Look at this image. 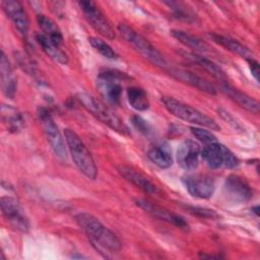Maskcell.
Instances as JSON below:
<instances>
[{
    "instance_id": "obj_14",
    "label": "cell",
    "mask_w": 260,
    "mask_h": 260,
    "mask_svg": "<svg viewBox=\"0 0 260 260\" xmlns=\"http://www.w3.org/2000/svg\"><path fill=\"white\" fill-rule=\"evenodd\" d=\"M183 182L188 192L196 198L207 199L214 193V181L206 175L187 176L184 177Z\"/></svg>"
},
{
    "instance_id": "obj_9",
    "label": "cell",
    "mask_w": 260,
    "mask_h": 260,
    "mask_svg": "<svg viewBox=\"0 0 260 260\" xmlns=\"http://www.w3.org/2000/svg\"><path fill=\"white\" fill-rule=\"evenodd\" d=\"M0 205L4 218L13 230L20 233L29 231V220L17 199L11 196H2Z\"/></svg>"
},
{
    "instance_id": "obj_2",
    "label": "cell",
    "mask_w": 260,
    "mask_h": 260,
    "mask_svg": "<svg viewBox=\"0 0 260 260\" xmlns=\"http://www.w3.org/2000/svg\"><path fill=\"white\" fill-rule=\"evenodd\" d=\"M118 30L122 38L146 60H148L150 63L160 68L165 72L168 71L172 64L151 43H149L145 38L138 34L134 28H132L127 23H119Z\"/></svg>"
},
{
    "instance_id": "obj_4",
    "label": "cell",
    "mask_w": 260,
    "mask_h": 260,
    "mask_svg": "<svg viewBox=\"0 0 260 260\" xmlns=\"http://www.w3.org/2000/svg\"><path fill=\"white\" fill-rule=\"evenodd\" d=\"M161 102L165 108L171 114L181 120H184L191 124H195L199 127H205L209 130H220V126L211 117L205 115L204 113L187 104H184L181 101H178L172 96H162Z\"/></svg>"
},
{
    "instance_id": "obj_13",
    "label": "cell",
    "mask_w": 260,
    "mask_h": 260,
    "mask_svg": "<svg viewBox=\"0 0 260 260\" xmlns=\"http://www.w3.org/2000/svg\"><path fill=\"white\" fill-rule=\"evenodd\" d=\"M135 203L137 206H139L141 209H143L145 212L149 213L151 216H153L155 218H158L162 221L172 223L175 226L185 230V231L189 229L187 221L182 216H180L176 213H173L170 210H168L159 205H156V204H154L148 200H145V199H136Z\"/></svg>"
},
{
    "instance_id": "obj_6",
    "label": "cell",
    "mask_w": 260,
    "mask_h": 260,
    "mask_svg": "<svg viewBox=\"0 0 260 260\" xmlns=\"http://www.w3.org/2000/svg\"><path fill=\"white\" fill-rule=\"evenodd\" d=\"M128 76L124 72L114 69L102 70L96 78V87L103 98L110 104L118 106L121 101L122 83Z\"/></svg>"
},
{
    "instance_id": "obj_28",
    "label": "cell",
    "mask_w": 260,
    "mask_h": 260,
    "mask_svg": "<svg viewBox=\"0 0 260 260\" xmlns=\"http://www.w3.org/2000/svg\"><path fill=\"white\" fill-rule=\"evenodd\" d=\"M90 45L92 46V48L99 52L102 56H104L107 59H116L117 58V54L114 51V49L108 44L106 43L104 40L96 38V37H91L88 39Z\"/></svg>"
},
{
    "instance_id": "obj_20",
    "label": "cell",
    "mask_w": 260,
    "mask_h": 260,
    "mask_svg": "<svg viewBox=\"0 0 260 260\" xmlns=\"http://www.w3.org/2000/svg\"><path fill=\"white\" fill-rule=\"evenodd\" d=\"M184 56L186 58H188L189 60H191L193 63H195L196 65H198L200 68L204 69L206 72H208L210 75H212L214 78H216L218 81L222 82H228V77L225 75V73L222 71V69L217 66L214 62H212L211 60L197 54L194 52H185L183 53Z\"/></svg>"
},
{
    "instance_id": "obj_34",
    "label": "cell",
    "mask_w": 260,
    "mask_h": 260,
    "mask_svg": "<svg viewBox=\"0 0 260 260\" xmlns=\"http://www.w3.org/2000/svg\"><path fill=\"white\" fill-rule=\"evenodd\" d=\"M218 113H219V115L222 117V119H224L225 121H228L233 127H235V128H240V125H239V123H237V121L234 119V117L229 113V112H226L225 110H223V109H218Z\"/></svg>"
},
{
    "instance_id": "obj_26",
    "label": "cell",
    "mask_w": 260,
    "mask_h": 260,
    "mask_svg": "<svg viewBox=\"0 0 260 260\" xmlns=\"http://www.w3.org/2000/svg\"><path fill=\"white\" fill-rule=\"evenodd\" d=\"M148 158L158 168L168 169L173 165V158L169 149L162 145H153L147 151Z\"/></svg>"
},
{
    "instance_id": "obj_35",
    "label": "cell",
    "mask_w": 260,
    "mask_h": 260,
    "mask_svg": "<svg viewBox=\"0 0 260 260\" xmlns=\"http://www.w3.org/2000/svg\"><path fill=\"white\" fill-rule=\"evenodd\" d=\"M252 210H253V212H254L256 215H258V206H255L254 208H252Z\"/></svg>"
},
{
    "instance_id": "obj_1",
    "label": "cell",
    "mask_w": 260,
    "mask_h": 260,
    "mask_svg": "<svg viewBox=\"0 0 260 260\" xmlns=\"http://www.w3.org/2000/svg\"><path fill=\"white\" fill-rule=\"evenodd\" d=\"M75 220L91 242L100 248L110 252H118L121 250L122 243L118 237L94 215L88 212H80L75 215Z\"/></svg>"
},
{
    "instance_id": "obj_25",
    "label": "cell",
    "mask_w": 260,
    "mask_h": 260,
    "mask_svg": "<svg viewBox=\"0 0 260 260\" xmlns=\"http://www.w3.org/2000/svg\"><path fill=\"white\" fill-rule=\"evenodd\" d=\"M127 100L129 105L136 111H145L149 108V99L146 91L138 86L127 88Z\"/></svg>"
},
{
    "instance_id": "obj_8",
    "label": "cell",
    "mask_w": 260,
    "mask_h": 260,
    "mask_svg": "<svg viewBox=\"0 0 260 260\" xmlns=\"http://www.w3.org/2000/svg\"><path fill=\"white\" fill-rule=\"evenodd\" d=\"M201 156L206 166L210 169H219L221 167L235 169L239 166L238 157L223 144L217 141L207 144L201 151Z\"/></svg>"
},
{
    "instance_id": "obj_7",
    "label": "cell",
    "mask_w": 260,
    "mask_h": 260,
    "mask_svg": "<svg viewBox=\"0 0 260 260\" xmlns=\"http://www.w3.org/2000/svg\"><path fill=\"white\" fill-rule=\"evenodd\" d=\"M39 121L43 128L45 137L50 144L55 155L62 161L67 160V148L64 138L56 125L50 111L46 108H40L38 111Z\"/></svg>"
},
{
    "instance_id": "obj_15",
    "label": "cell",
    "mask_w": 260,
    "mask_h": 260,
    "mask_svg": "<svg viewBox=\"0 0 260 260\" xmlns=\"http://www.w3.org/2000/svg\"><path fill=\"white\" fill-rule=\"evenodd\" d=\"M1 6L17 31L21 36L26 37L29 20L22 4L16 0H4L1 2Z\"/></svg>"
},
{
    "instance_id": "obj_10",
    "label": "cell",
    "mask_w": 260,
    "mask_h": 260,
    "mask_svg": "<svg viewBox=\"0 0 260 260\" xmlns=\"http://www.w3.org/2000/svg\"><path fill=\"white\" fill-rule=\"evenodd\" d=\"M78 4L87 21L99 34L109 40L115 39L116 34L110 20L95 3L91 1H80Z\"/></svg>"
},
{
    "instance_id": "obj_24",
    "label": "cell",
    "mask_w": 260,
    "mask_h": 260,
    "mask_svg": "<svg viewBox=\"0 0 260 260\" xmlns=\"http://www.w3.org/2000/svg\"><path fill=\"white\" fill-rule=\"evenodd\" d=\"M37 22L43 35H45L47 38H49L52 42H54L58 46H61L63 44L64 39H63L62 32L52 18H50L45 14H39L37 16Z\"/></svg>"
},
{
    "instance_id": "obj_5",
    "label": "cell",
    "mask_w": 260,
    "mask_h": 260,
    "mask_svg": "<svg viewBox=\"0 0 260 260\" xmlns=\"http://www.w3.org/2000/svg\"><path fill=\"white\" fill-rule=\"evenodd\" d=\"M64 136L68 150L77 169L88 179L94 180L96 178L98 169L89 150L81 138L73 130L68 128L65 129Z\"/></svg>"
},
{
    "instance_id": "obj_29",
    "label": "cell",
    "mask_w": 260,
    "mask_h": 260,
    "mask_svg": "<svg viewBox=\"0 0 260 260\" xmlns=\"http://www.w3.org/2000/svg\"><path fill=\"white\" fill-rule=\"evenodd\" d=\"M164 3L173 10L176 17L180 19H184L186 21H191V19H194V15L191 13L190 10L186 9V7L182 3L174 2V1H166Z\"/></svg>"
},
{
    "instance_id": "obj_23",
    "label": "cell",
    "mask_w": 260,
    "mask_h": 260,
    "mask_svg": "<svg viewBox=\"0 0 260 260\" xmlns=\"http://www.w3.org/2000/svg\"><path fill=\"white\" fill-rule=\"evenodd\" d=\"M171 34L181 44L194 50L195 52H208L211 49L210 46L206 42H204L202 39H200L197 36L191 35L187 31H184L181 29H173L171 30Z\"/></svg>"
},
{
    "instance_id": "obj_16",
    "label": "cell",
    "mask_w": 260,
    "mask_h": 260,
    "mask_svg": "<svg viewBox=\"0 0 260 260\" xmlns=\"http://www.w3.org/2000/svg\"><path fill=\"white\" fill-rule=\"evenodd\" d=\"M200 147L195 141L188 139L183 141L177 149L178 165L185 171H194L199 164Z\"/></svg>"
},
{
    "instance_id": "obj_19",
    "label": "cell",
    "mask_w": 260,
    "mask_h": 260,
    "mask_svg": "<svg viewBox=\"0 0 260 260\" xmlns=\"http://www.w3.org/2000/svg\"><path fill=\"white\" fill-rule=\"evenodd\" d=\"M220 88L222 92H224L231 100H233L241 108L245 109L246 111L252 114L259 113V103L255 99L239 90L238 88L232 86L228 82H222L220 85Z\"/></svg>"
},
{
    "instance_id": "obj_33",
    "label": "cell",
    "mask_w": 260,
    "mask_h": 260,
    "mask_svg": "<svg viewBox=\"0 0 260 260\" xmlns=\"http://www.w3.org/2000/svg\"><path fill=\"white\" fill-rule=\"evenodd\" d=\"M247 62L249 64V68H250V71H251L253 77L258 82L259 81V64H258V62L254 58L247 60Z\"/></svg>"
},
{
    "instance_id": "obj_22",
    "label": "cell",
    "mask_w": 260,
    "mask_h": 260,
    "mask_svg": "<svg viewBox=\"0 0 260 260\" xmlns=\"http://www.w3.org/2000/svg\"><path fill=\"white\" fill-rule=\"evenodd\" d=\"M36 40L38 44L41 46V48L43 49V51L46 53V55L50 57L52 60H54L55 62L62 65H66L69 62L68 56L65 54V52L61 50L60 46L52 42L45 35H43L42 32L37 34Z\"/></svg>"
},
{
    "instance_id": "obj_21",
    "label": "cell",
    "mask_w": 260,
    "mask_h": 260,
    "mask_svg": "<svg viewBox=\"0 0 260 260\" xmlns=\"http://www.w3.org/2000/svg\"><path fill=\"white\" fill-rule=\"evenodd\" d=\"M209 37L216 44L220 45L221 47H223L228 51H230V52H232V53H234V54H236V55H238L242 58H245L246 60L254 58L252 52L246 46H244L242 43H240L237 40H234L230 37H225V36L218 35V34H210Z\"/></svg>"
},
{
    "instance_id": "obj_18",
    "label": "cell",
    "mask_w": 260,
    "mask_h": 260,
    "mask_svg": "<svg viewBox=\"0 0 260 260\" xmlns=\"http://www.w3.org/2000/svg\"><path fill=\"white\" fill-rule=\"evenodd\" d=\"M0 75H1V87L5 96L9 99H13L16 89H17V81L16 76L13 72V69L8 61L5 53L2 51L0 58Z\"/></svg>"
},
{
    "instance_id": "obj_27",
    "label": "cell",
    "mask_w": 260,
    "mask_h": 260,
    "mask_svg": "<svg viewBox=\"0 0 260 260\" xmlns=\"http://www.w3.org/2000/svg\"><path fill=\"white\" fill-rule=\"evenodd\" d=\"M2 119L3 122L7 125V128L11 132H17L21 130L24 124L22 115L14 108L11 107H2Z\"/></svg>"
},
{
    "instance_id": "obj_12",
    "label": "cell",
    "mask_w": 260,
    "mask_h": 260,
    "mask_svg": "<svg viewBox=\"0 0 260 260\" xmlns=\"http://www.w3.org/2000/svg\"><path fill=\"white\" fill-rule=\"evenodd\" d=\"M117 170L125 180L142 190L144 193L153 196H162L161 190L155 184H153L149 178L135 168L128 165H120L118 166Z\"/></svg>"
},
{
    "instance_id": "obj_3",
    "label": "cell",
    "mask_w": 260,
    "mask_h": 260,
    "mask_svg": "<svg viewBox=\"0 0 260 260\" xmlns=\"http://www.w3.org/2000/svg\"><path fill=\"white\" fill-rule=\"evenodd\" d=\"M76 98L82 107L103 124L122 135H130L129 128L124 121L103 102L87 92H79Z\"/></svg>"
},
{
    "instance_id": "obj_17",
    "label": "cell",
    "mask_w": 260,
    "mask_h": 260,
    "mask_svg": "<svg viewBox=\"0 0 260 260\" xmlns=\"http://www.w3.org/2000/svg\"><path fill=\"white\" fill-rule=\"evenodd\" d=\"M167 73L169 75H171L172 77H174L180 81H183L185 83H188L204 92H207L209 94L216 93V90L211 83H209L202 77H200L188 70H185V69H182V68L172 65L170 67V69L167 71Z\"/></svg>"
},
{
    "instance_id": "obj_30",
    "label": "cell",
    "mask_w": 260,
    "mask_h": 260,
    "mask_svg": "<svg viewBox=\"0 0 260 260\" xmlns=\"http://www.w3.org/2000/svg\"><path fill=\"white\" fill-rule=\"evenodd\" d=\"M191 132L199 141L206 145L216 142V137L209 130L201 127H191Z\"/></svg>"
},
{
    "instance_id": "obj_11",
    "label": "cell",
    "mask_w": 260,
    "mask_h": 260,
    "mask_svg": "<svg viewBox=\"0 0 260 260\" xmlns=\"http://www.w3.org/2000/svg\"><path fill=\"white\" fill-rule=\"evenodd\" d=\"M224 195L233 202L244 203L253 196V191L248 181L239 175H230L223 184Z\"/></svg>"
},
{
    "instance_id": "obj_32",
    "label": "cell",
    "mask_w": 260,
    "mask_h": 260,
    "mask_svg": "<svg viewBox=\"0 0 260 260\" xmlns=\"http://www.w3.org/2000/svg\"><path fill=\"white\" fill-rule=\"evenodd\" d=\"M131 123L132 125L135 127V129H137L140 133H142L143 135L145 136H150L152 135L153 131H152V128L150 127V125L145 121L143 120L141 117L139 116H133L131 118Z\"/></svg>"
},
{
    "instance_id": "obj_31",
    "label": "cell",
    "mask_w": 260,
    "mask_h": 260,
    "mask_svg": "<svg viewBox=\"0 0 260 260\" xmlns=\"http://www.w3.org/2000/svg\"><path fill=\"white\" fill-rule=\"evenodd\" d=\"M184 207L192 214H195L197 216L200 217H204V218H217L218 214L212 210V209H208V208H204V207H197V206H191V205H184Z\"/></svg>"
}]
</instances>
